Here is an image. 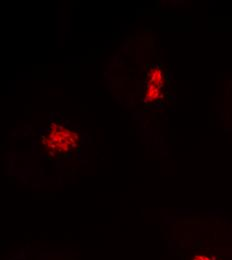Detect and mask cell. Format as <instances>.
<instances>
[{
  "mask_svg": "<svg viewBox=\"0 0 232 260\" xmlns=\"http://www.w3.org/2000/svg\"><path fill=\"white\" fill-rule=\"evenodd\" d=\"M193 260H212L211 258H209V257H207V256H205V255H196Z\"/></svg>",
  "mask_w": 232,
  "mask_h": 260,
  "instance_id": "obj_1",
  "label": "cell"
}]
</instances>
